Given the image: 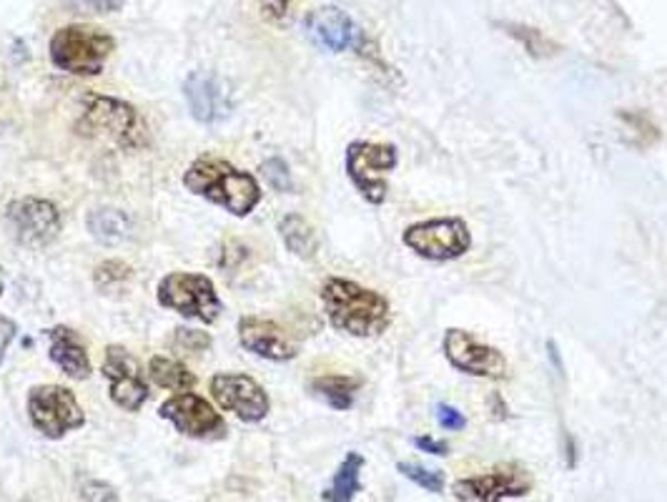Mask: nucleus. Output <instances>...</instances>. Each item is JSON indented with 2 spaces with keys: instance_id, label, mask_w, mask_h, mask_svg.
<instances>
[{
  "instance_id": "35",
  "label": "nucleus",
  "mask_w": 667,
  "mask_h": 502,
  "mask_svg": "<svg viewBox=\"0 0 667 502\" xmlns=\"http://www.w3.org/2000/svg\"><path fill=\"white\" fill-rule=\"evenodd\" d=\"M414 444L422 452L437 454V458H444V454H450V444L442 442V440H434V438H417Z\"/></svg>"
},
{
  "instance_id": "12",
  "label": "nucleus",
  "mask_w": 667,
  "mask_h": 502,
  "mask_svg": "<svg viewBox=\"0 0 667 502\" xmlns=\"http://www.w3.org/2000/svg\"><path fill=\"white\" fill-rule=\"evenodd\" d=\"M103 377L109 380L111 402L126 412H138L148 400V382L141 372L138 359L126 347L111 345L103 357Z\"/></svg>"
},
{
  "instance_id": "27",
  "label": "nucleus",
  "mask_w": 667,
  "mask_h": 502,
  "mask_svg": "<svg viewBox=\"0 0 667 502\" xmlns=\"http://www.w3.org/2000/svg\"><path fill=\"white\" fill-rule=\"evenodd\" d=\"M261 176L266 178V184H269L274 192H281V194H291L294 192V182H291V172L289 166H286V161L274 156V158H266L261 164Z\"/></svg>"
},
{
  "instance_id": "25",
  "label": "nucleus",
  "mask_w": 667,
  "mask_h": 502,
  "mask_svg": "<svg viewBox=\"0 0 667 502\" xmlns=\"http://www.w3.org/2000/svg\"><path fill=\"white\" fill-rule=\"evenodd\" d=\"M397 470L402 472L404 478H409L412 482H417V485L422 488V490L434 492V495H440V492H442L444 485H447V480H444V472H442V470H429V468L417 465V462H399Z\"/></svg>"
},
{
  "instance_id": "17",
  "label": "nucleus",
  "mask_w": 667,
  "mask_h": 502,
  "mask_svg": "<svg viewBox=\"0 0 667 502\" xmlns=\"http://www.w3.org/2000/svg\"><path fill=\"white\" fill-rule=\"evenodd\" d=\"M304 28H307L314 43L331 53L361 49L365 45L361 28L345 11H339V8H317V11L307 16Z\"/></svg>"
},
{
  "instance_id": "10",
  "label": "nucleus",
  "mask_w": 667,
  "mask_h": 502,
  "mask_svg": "<svg viewBox=\"0 0 667 502\" xmlns=\"http://www.w3.org/2000/svg\"><path fill=\"white\" fill-rule=\"evenodd\" d=\"M442 347L450 365L464 375L488 377V380H504L510 375V365L500 349L482 345L472 331L447 329Z\"/></svg>"
},
{
  "instance_id": "7",
  "label": "nucleus",
  "mask_w": 667,
  "mask_h": 502,
  "mask_svg": "<svg viewBox=\"0 0 667 502\" xmlns=\"http://www.w3.org/2000/svg\"><path fill=\"white\" fill-rule=\"evenodd\" d=\"M397 166V148L392 144H371V141H355L347 148V174L361 198L369 204H384L387 198V174Z\"/></svg>"
},
{
  "instance_id": "34",
  "label": "nucleus",
  "mask_w": 667,
  "mask_h": 502,
  "mask_svg": "<svg viewBox=\"0 0 667 502\" xmlns=\"http://www.w3.org/2000/svg\"><path fill=\"white\" fill-rule=\"evenodd\" d=\"M259 6L269 21H281L289 11V0H259Z\"/></svg>"
},
{
  "instance_id": "4",
  "label": "nucleus",
  "mask_w": 667,
  "mask_h": 502,
  "mask_svg": "<svg viewBox=\"0 0 667 502\" xmlns=\"http://www.w3.org/2000/svg\"><path fill=\"white\" fill-rule=\"evenodd\" d=\"M75 129L81 136L106 139L121 148H141L146 144V126L138 111L126 101L109 96H91Z\"/></svg>"
},
{
  "instance_id": "14",
  "label": "nucleus",
  "mask_w": 667,
  "mask_h": 502,
  "mask_svg": "<svg viewBox=\"0 0 667 502\" xmlns=\"http://www.w3.org/2000/svg\"><path fill=\"white\" fill-rule=\"evenodd\" d=\"M532 488L527 470L507 465L488 472V475L464 478L452 485L454 498L460 502H502L504 498H522Z\"/></svg>"
},
{
  "instance_id": "6",
  "label": "nucleus",
  "mask_w": 667,
  "mask_h": 502,
  "mask_svg": "<svg viewBox=\"0 0 667 502\" xmlns=\"http://www.w3.org/2000/svg\"><path fill=\"white\" fill-rule=\"evenodd\" d=\"M28 417H31L33 428L48 440H61L65 432L85 424L83 407L69 387L61 385L33 387L28 395Z\"/></svg>"
},
{
  "instance_id": "9",
  "label": "nucleus",
  "mask_w": 667,
  "mask_h": 502,
  "mask_svg": "<svg viewBox=\"0 0 667 502\" xmlns=\"http://www.w3.org/2000/svg\"><path fill=\"white\" fill-rule=\"evenodd\" d=\"M8 229L28 249H43L51 244L61 232V214L51 202L45 198H18V202L8 204L6 212Z\"/></svg>"
},
{
  "instance_id": "15",
  "label": "nucleus",
  "mask_w": 667,
  "mask_h": 502,
  "mask_svg": "<svg viewBox=\"0 0 667 502\" xmlns=\"http://www.w3.org/2000/svg\"><path fill=\"white\" fill-rule=\"evenodd\" d=\"M184 96L191 116L198 123H218L232 116L234 99L226 83L214 73L196 71L184 83Z\"/></svg>"
},
{
  "instance_id": "11",
  "label": "nucleus",
  "mask_w": 667,
  "mask_h": 502,
  "mask_svg": "<svg viewBox=\"0 0 667 502\" xmlns=\"http://www.w3.org/2000/svg\"><path fill=\"white\" fill-rule=\"evenodd\" d=\"M158 414L174 428L194 440H222L226 438V422L204 397L194 392H178L158 407Z\"/></svg>"
},
{
  "instance_id": "8",
  "label": "nucleus",
  "mask_w": 667,
  "mask_h": 502,
  "mask_svg": "<svg viewBox=\"0 0 667 502\" xmlns=\"http://www.w3.org/2000/svg\"><path fill=\"white\" fill-rule=\"evenodd\" d=\"M404 244L422 259L452 262L470 252L472 236L462 219H429L409 226Z\"/></svg>"
},
{
  "instance_id": "19",
  "label": "nucleus",
  "mask_w": 667,
  "mask_h": 502,
  "mask_svg": "<svg viewBox=\"0 0 667 502\" xmlns=\"http://www.w3.org/2000/svg\"><path fill=\"white\" fill-rule=\"evenodd\" d=\"M89 232L101 244H123L131 236V216L121 212V208L99 206L89 214Z\"/></svg>"
},
{
  "instance_id": "3",
  "label": "nucleus",
  "mask_w": 667,
  "mask_h": 502,
  "mask_svg": "<svg viewBox=\"0 0 667 502\" xmlns=\"http://www.w3.org/2000/svg\"><path fill=\"white\" fill-rule=\"evenodd\" d=\"M113 49L116 41L109 31L83 23L59 28L48 45L55 69L73 75H99Z\"/></svg>"
},
{
  "instance_id": "23",
  "label": "nucleus",
  "mask_w": 667,
  "mask_h": 502,
  "mask_svg": "<svg viewBox=\"0 0 667 502\" xmlns=\"http://www.w3.org/2000/svg\"><path fill=\"white\" fill-rule=\"evenodd\" d=\"M148 375L151 380H154L158 387H164V390L186 392L196 385V375L191 372L186 365H181L178 359H171V357H151Z\"/></svg>"
},
{
  "instance_id": "24",
  "label": "nucleus",
  "mask_w": 667,
  "mask_h": 502,
  "mask_svg": "<svg viewBox=\"0 0 667 502\" xmlns=\"http://www.w3.org/2000/svg\"><path fill=\"white\" fill-rule=\"evenodd\" d=\"M131 277H133V269L129 267L126 262L111 259V262H103L101 267H95L93 281H95V287H99V289L111 291V289L123 287V284L131 281Z\"/></svg>"
},
{
  "instance_id": "2",
  "label": "nucleus",
  "mask_w": 667,
  "mask_h": 502,
  "mask_svg": "<svg viewBox=\"0 0 667 502\" xmlns=\"http://www.w3.org/2000/svg\"><path fill=\"white\" fill-rule=\"evenodd\" d=\"M184 186L234 216H249L261 202L259 182L224 158L202 156L186 168Z\"/></svg>"
},
{
  "instance_id": "28",
  "label": "nucleus",
  "mask_w": 667,
  "mask_h": 502,
  "mask_svg": "<svg viewBox=\"0 0 667 502\" xmlns=\"http://www.w3.org/2000/svg\"><path fill=\"white\" fill-rule=\"evenodd\" d=\"M517 41L527 49L532 55H550L555 53V45H552L545 35H542L540 31H535V28H522V25H512L510 31Z\"/></svg>"
},
{
  "instance_id": "29",
  "label": "nucleus",
  "mask_w": 667,
  "mask_h": 502,
  "mask_svg": "<svg viewBox=\"0 0 667 502\" xmlns=\"http://www.w3.org/2000/svg\"><path fill=\"white\" fill-rule=\"evenodd\" d=\"M619 119H623L637 136H643V144H647V146H650L653 141L660 139V131H657L655 123L640 111H627V113L623 111V113H619Z\"/></svg>"
},
{
  "instance_id": "30",
  "label": "nucleus",
  "mask_w": 667,
  "mask_h": 502,
  "mask_svg": "<svg viewBox=\"0 0 667 502\" xmlns=\"http://www.w3.org/2000/svg\"><path fill=\"white\" fill-rule=\"evenodd\" d=\"M81 495L83 502H119V492L113 490L109 482H101V480L85 482Z\"/></svg>"
},
{
  "instance_id": "16",
  "label": "nucleus",
  "mask_w": 667,
  "mask_h": 502,
  "mask_svg": "<svg viewBox=\"0 0 667 502\" xmlns=\"http://www.w3.org/2000/svg\"><path fill=\"white\" fill-rule=\"evenodd\" d=\"M238 342L256 357L271 359V362H289L299 355V347L286 331L271 319L242 317L238 321Z\"/></svg>"
},
{
  "instance_id": "1",
  "label": "nucleus",
  "mask_w": 667,
  "mask_h": 502,
  "mask_svg": "<svg viewBox=\"0 0 667 502\" xmlns=\"http://www.w3.org/2000/svg\"><path fill=\"white\" fill-rule=\"evenodd\" d=\"M321 305L329 325L351 337H379L392 325L389 299L349 279H327L321 287Z\"/></svg>"
},
{
  "instance_id": "22",
  "label": "nucleus",
  "mask_w": 667,
  "mask_h": 502,
  "mask_svg": "<svg viewBox=\"0 0 667 502\" xmlns=\"http://www.w3.org/2000/svg\"><path fill=\"white\" fill-rule=\"evenodd\" d=\"M361 468H365V458L359 452H349L345 462H341L337 475H334L331 485L324 490V500L327 502H351L361 490Z\"/></svg>"
},
{
  "instance_id": "26",
  "label": "nucleus",
  "mask_w": 667,
  "mask_h": 502,
  "mask_svg": "<svg viewBox=\"0 0 667 502\" xmlns=\"http://www.w3.org/2000/svg\"><path fill=\"white\" fill-rule=\"evenodd\" d=\"M171 347H174L176 352H184V355H202L208 347H212V337H208L206 331L178 327V329H174V337H171Z\"/></svg>"
},
{
  "instance_id": "31",
  "label": "nucleus",
  "mask_w": 667,
  "mask_h": 502,
  "mask_svg": "<svg viewBox=\"0 0 667 502\" xmlns=\"http://www.w3.org/2000/svg\"><path fill=\"white\" fill-rule=\"evenodd\" d=\"M71 6L81 13H116L123 0H71Z\"/></svg>"
},
{
  "instance_id": "20",
  "label": "nucleus",
  "mask_w": 667,
  "mask_h": 502,
  "mask_svg": "<svg viewBox=\"0 0 667 502\" xmlns=\"http://www.w3.org/2000/svg\"><path fill=\"white\" fill-rule=\"evenodd\" d=\"M359 387H361V380L351 375H324L309 382V390L317 395L319 400H324L339 412H345L351 404H355Z\"/></svg>"
},
{
  "instance_id": "5",
  "label": "nucleus",
  "mask_w": 667,
  "mask_h": 502,
  "mask_svg": "<svg viewBox=\"0 0 667 502\" xmlns=\"http://www.w3.org/2000/svg\"><path fill=\"white\" fill-rule=\"evenodd\" d=\"M156 299L161 307L174 309L181 317L204 321V325H214L222 315V299L216 295L214 281L204 274H166L156 287Z\"/></svg>"
},
{
  "instance_id": "21",
  "label": "nucleus",
  "mask_w": 667,
  "mask_h": 502,
  "mask_svg": "<svg viewBox=\"0 0 667 502\" xmlns=\"http://www.w3.org/2000/svg\"><path fill=\"white\" fill-rule=\"evenodd\" d=\"M279 234L286 249L299 259H314L319 254V236L299 214H286L279 222Z\"/></svg>"
},
{
  "instance_id": "13",
  "label": "nucleus",
  "mask_w": 667,
  "mask_h": 502,
  "mask_svg": "<svg viewBox=\"0 0 667 502\" xmlns=\"http://www.w3.org/2000/svg\"><path fill=\"white\" fill-rule=\"evenodd\" d=\"M214 400L226 412L236 414L242 422H261L269 414V395L264 392V387L252 380L249 375L242 372H222L214 375L208 382Z\"/></svg>"
},
{
  "instance_id": "32",
  "label": "nucleus",
  "mask_w": 667,
  "mask_h": 502,
  "mask_svg": "<svg viewBox=\"0 0 667 502\" xmlns=\"http://www.w3.org/2000/svg\"><path fill=\"white\" fill-rule=\"evenodd\" d=\"M437 422H440L444 430H452V432L464 430L466 424L464 414L452 404H437Z\"/></svg>"
},
{
  "instance_id": "18",
  "label": "nucleus",
  "mask_w": 667,
  "mask_h": 502,
  "mask_svg": "<svg viewBox=\"0 0 667 502\" xmlns=\"http://www.w3.org/2000/svg\"><path fill=\"white\" fill-rule=\"evenodd\" d=\"M48 342H51V349H48V357H51L53 365L61 367L63 375H69L71 380H89L93 372L91 357L85 352V345L81 342V337L75 335L71 327H53L45 331Z\"/></svg>"
},
{
  "instance_id": "33",
  "label": "nucleus",
  "mask_w": 667,
  "mask_h": 502,
  "mask_svg": "<svg viewBox=\"0 0 667 502\" xmlns=\"http://www.w3.org/2000/svg\"><path fill=\"white\" fill-rule=\"evenodd\" d=\"M16 335H18L16 321H13V319H8V317H0V365H3L8 347H11V342L16 339Z\"/></svg>"
}]
</instances>
